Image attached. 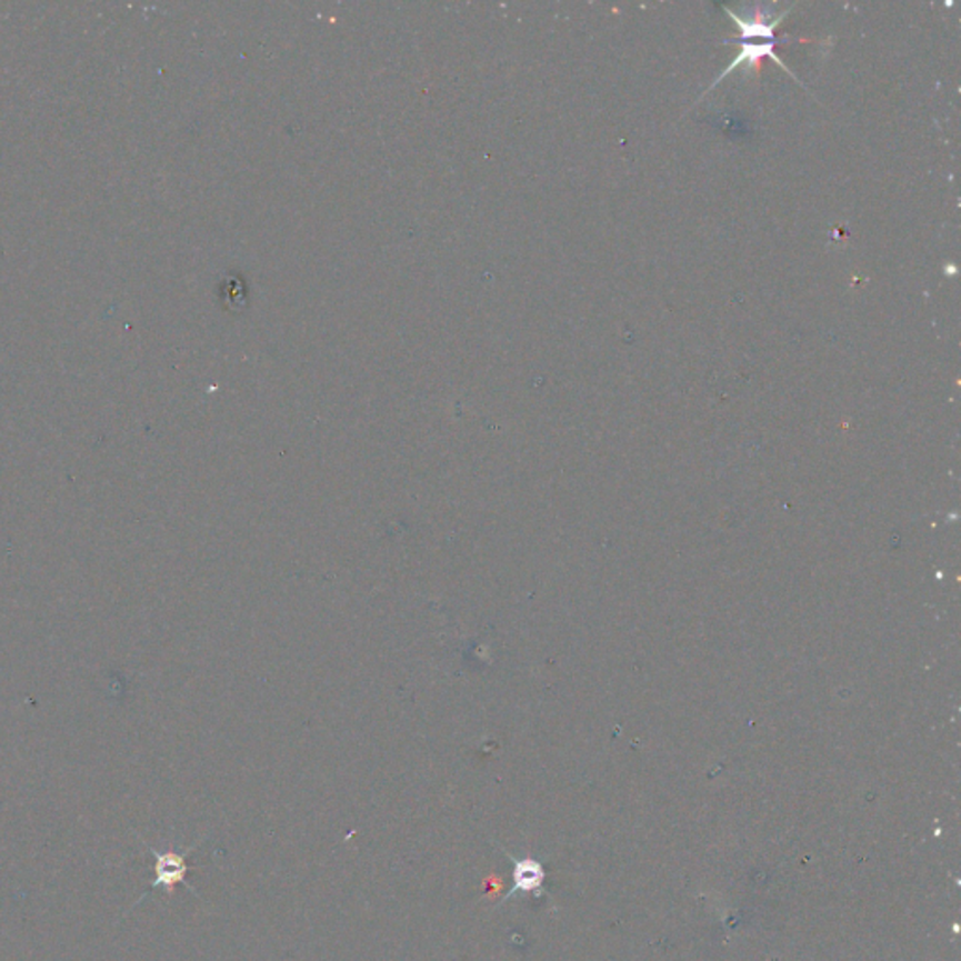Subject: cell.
<instances>
[{"label": "cell", "mask_w": 961, "mask_h": 961, "mask_svg": "<svg viewBox=\"0 0 961 961\" xmlns=\"http://www.w3.org/2000/svg\"><path fill=\"white\" fill-rule=\"evenodd\" d=\"M770 8H772V4L770 7H753L751 8V12L745 13V16L731 12L729 8H725L729 18L734 21V24L740 27V34L744 38V43H742V48H740L737 57H734V61L725 68V72L721 73L720 78H715L712 87H710V91H712L713 87L720 86L721 81L729 78L737 68L744 70L745 78L755 76L761 70V62L764 57L772 59L778 67L783 68L785 72H789L791 78H794L791 70L774 53L775 29L787 18V13L791 12L792 7H787L783 12L775 13V18L772 21H770V12H768Z\"/></svg>", "instance_id": "6da1fadb"}, {"label": "cell", "mask_w": 961, "mask_h": 961, "mask_svg": "<svg viewBox=\"0 0 961 961\" xmlns=\"http://www.w3.org/2000/svg\"><path fill=\"white\" fill-rule=\"evenodd\" d=\"M143 845L149 849V853L154 857V879H152L151 887L143 892L140 901H136L133 903L132 909H136V905H140L141 901L146 900L147 895L154 892V890L162 889L171 894L176 887L179 884H184L188 887L187 875H188V862L187 857L190 851H194L196 847L200 845V843H194L192 847H188L184 853H173V851H157L154 847L149 845L146 840H143ZM190 889V887H188ZM192 892H196L194 889H190ZM130 909V911H132Z\"/></svg>", "instance_id": "7a4b0ae2"}, {"label": "cell", "mask_w": 961, "mask_h": 961, "mask_svg": "<svg viewBox=\"0 0 961 961\" xmlns=\"http://www.w3.org/2000/svg\"><path fill=\"white\" fill-rule=\"evenodd\" d=\"M508 853V851H505ZM509 860L513 862V887L509 890L508 894L503 895V900L498 903V908H502L505 901L511 900L514 894H522V892H533V894H541V890H543L544 883V870L543 865L539 864L538 860L533 859H517L513 854H509Z\"/></svg>", "instance_id": "3957f363"}]
</instances>
